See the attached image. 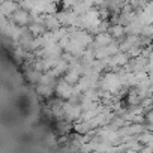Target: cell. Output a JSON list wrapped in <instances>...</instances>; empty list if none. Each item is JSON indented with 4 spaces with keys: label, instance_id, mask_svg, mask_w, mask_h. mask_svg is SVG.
<instances>
[{
    "label": "cell",
    "instance_id": "3957f363",
    "mask_svg": "<svg viewBox=\"0 0 153 153\" xmlns=\"http://www.w3.org/2000/svg\"><path fill=\"white\" fill-rule=\"evenodd\" d=\"M9 20L14 21L15 24H18L20 27H29V24H30V12H27L23 8H20L18 11L14 12V15Z\"/></svg>",
    "mask_w": 153,
    "mask_h": 153
},
{
    "label": "cell",
    "instance_id": "8992f818",
    "mask_svg": "<svg viewBox=\"0 0 153 153\" xmlns=\"http://www.w3.org/2000/svg\"><path fill=\"white\" fill-rule=\"evenodd\" d=\"M114 42V38L107 32V33H98V35H95V47L96 48H102V47H108L110 44H113Z\"/></svg>",
    "mask_w": 153,
    "mask_h": 153
},
{
    "label": "cell",
    "instance_id": "277c9868",
    "mask_svg": "<svg viewBox=\"0 0 153 153\" xmlns=\"http://www.w3.org/2000/svg\"><path fill=\"white\" fill-rule=\"evenodd\" d=\"M18 9H20V5L14 3L12 0H0V12H2V15L11 18L14 15V12Z\"/></svg>",
    "mask_w": 153,
    "mask_h": 153
},
{
    "label": "cell",
    "instance_id": "9c48e42d",
    "mask_svg": "<svg viewBox=\"0 0 153 153\" xmlns=\"http://www.w3.org/2000/svg\"><path fill=\"white\" fill-rule=\"evenodd\" d=\"M81 76H83V75H81L80 72H76V71H74V69H69V71L63 75V80H65V81H68V83H69V84H72V86H76Z\"/></svg>",
    "mask_w": 153,
    "mask_h": 153
},
{
    "label": "cell",
    "instance_id": "ba28073f",
    "mask_svg": "<svg viewBox=\"0 0 153 153\" xmlns=\"http://www.w3.org/2000/svg\"><path fill=\"white\" fill-rule=\"evenodd\" d=\"M36 93H38L39 96H42V98L48 99L50 96H53V95L56 93V87L48 86V84H42V83H39V84H36Z\"/></svg>",
    "mask_w": 153,
    "mask_h": 153
},
{
    "label": "cell",
    "instance_id": "7a4b0ae2",
    "mask_svg": "<svg viewBox=\"0 0 153 153\" xmlns=\"http://www.w3.org/2000/svg\"><path fill=\"white\" fill-rule=\"evenodd\" d=\"M56 15L60 20L63 27H76V21H78V17H80L74 11H63V9H60Z\"/></svg>",
    "mask_w": 153,
    "mask_h": 153
},
{
    "label": "cell",
    "instance_id": "5b68a950",
    "mask_svg": "<svg viewBox=\"0 0 153 153\" xmlns=\"http://www.w3.org/2000/svg\"><path fill=\"white\" fill-rule=\"evenodd\" d=\"M44 27L47 29V32H56L63 26L56 14H50V15H44Z\"/></svg>",
    "mask_w": 153,
    "mask_h": 153
},
{
    "label": "cell",
    "instance_id": "6da1fadb",
    "mask_svg": "<svg viewBox=\"0 0 153 153\" xmlns=\"http://www.w3.org/2000/svg\"><path fill=\"white\" fill-rule=\"evenodd\" d=\"M74 92H75V86L69 84L68 81H65L63 78L57 81L56 84V95L63 99V101H69L72 96H74Z\"/></svg>",
    "mask_w": 153,
    "mask_h": 153
},
{
    "label": "cell",
    "instance_id": "8fae6325",
    "mask_svg": "<svg viewBox=\"0 0 153 153\" xmlns=\"http://www.w3.org/2000/svg\"><path fill=\"white\" fill-rule=\"evenodd\" d=\"M12 2H14V3H18V5H20V3L23 2V0H12Z\"/></svg>",
    "mask_w": 153,
    "mask_h": 153
},
{
    "label": "cell",
    "instance_id": "52a82bcc",
    "mask_svg": "<svg viewBox=\"0 0 153 153\" xmlns=\"http://www.w3.org/2000/svg\"><path fill=\"white\" fill-rule=\"evenodd\" d=\"M42 75H44V72H41V71H38V69H35V68H30V69L26 71V78H27V81L32 83V84H35V86L41 83Z\"/></svg>",
    "mask_w": 153,
    "mask_h": 153
},
{
    "label": "cell",
    "instance_id": "30bf717a",
    "mask_svg": "<svg viewBox=\"0 0 153 153\" xmlns=\"http://www.w3.org/2000/svg\"><path fill=\"white\" fill-rule=\"evenodd\" d=\"M60 3H62V9L63 11H72L78 2H76V0H62Z\"/></svg>",
    "mask_w": 153,
    "mask_h": 153
}]
</instances>
